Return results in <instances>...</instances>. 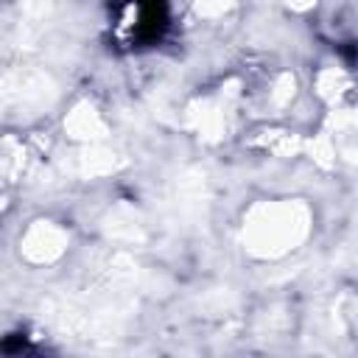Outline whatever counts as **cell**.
Returning a JSON list of instances; mask_svg holds the SVG:
<instances>
[{"instance_id": "obj_1", "label": "cell", "mask_w": 358, "mask_h": 358, "mask_svg": "<svg viewBox=\"0 0 358 358\" xmlns=\"http://www.w3.org/2000/svg\"><path fill=\"white\" fill-rule=\"evenodd\" d=\"M120 25L131 31L134 42L157 39L165 25V3L162 0H123Z\"/></svg>"}]
</instances>
